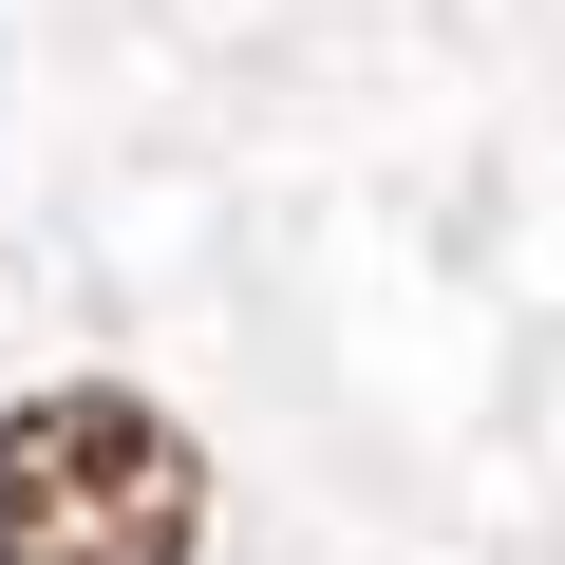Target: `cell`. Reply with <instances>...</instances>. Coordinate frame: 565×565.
I'll use <instances>...</instances> for the list:
<instances>
[{"instance_id": "6da1fadb", "label": "cell", "mask_w": 565, "mask_h": 565, "mask_svg": "<svg viewBox=\"0 0 565 565\" xmlns=\"http://www.w3.org/2000/svg\"><path fill=\"white\" fill-rule=\"evenodd\" d=\"M0 565H207V434L151 377L0 396Z\"/></svg>"}]
</instances>
